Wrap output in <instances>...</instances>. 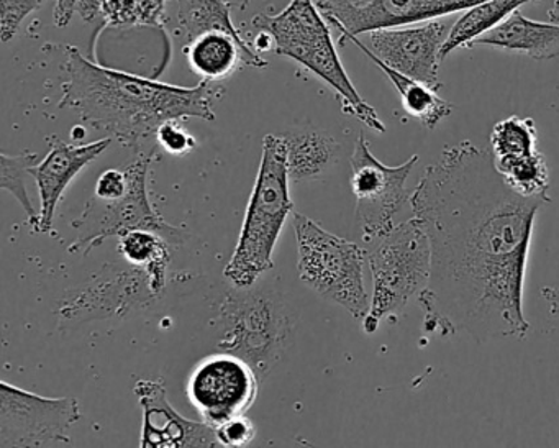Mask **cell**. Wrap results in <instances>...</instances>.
<instances>
[{"instance_id": "1", "label": "cell", "mask_w": 559, "mask_h": 448, "mask_svg": "<svg viewBox=\"0 0 559 448\" xmlns=\"http://www.w3.org/2000/svg\"><path fill=\"white\" fill-rule=\"evenodd\" d=\"M549 202L513 192L489 150L469 140L444 146L408 202L431 247L417 297L424 332L477 343L528 335L523 287L536 215Z\"/></svg>"}, {"instance_id": "2", "label": "cell", "mask_w": 559, "mask_h": 448, "mask_svg": "<svg viewBox=\"0 0 559 448\" xmlns=\"http://www.w3.org/2000/svg\"><path fill=\"white\" fill-rule=\"evenodd\" d=\"M60 109H70L87 126L109 133L123 146L142 152L140 143L173 119L215 120L214 103L224 90L202 80L182 87L103 67L76 47L64 48Z\"/></svg>"}, {"instance_id": "3", "label": "cell", "mask_w": 559, "mask_h": 448, "mask_svg": "<svg viewBox=\"0 0 559 448\" xmlns=\"http://www.w3.org/2000/svg\"><path fill=\"white\" fill-rule=\"evenodd\" d=\"M287 172V145L284 135L263 140L260 169L234 255L224 276L238 290L253 287L273 268V254L286 219L293 212Z\"/></svg>"}, {"instance_id": "4", "label": "cell", "mask_w": 559, "mask_h": 448, "mask_svg": "<svg viewBox=\"0 0 559 448\" xmlns=\"http://www.w3.org/2000/svg\"><path fill=\"white\" fill-rule=\"evenodd\" d=\"M316 0H290L276 15L260 14L253 19L258 32H267L274 40V54L306 67L329 84L342 101L343 113L356 117L368 129L384 133L385 126L374 107L369 106L349 80L332 34Z\"/></svg>"}, {"instance_id": "5", "label": "cell", "mask_w": 559, "mask_h": 448, "mask_svg": "<svg viewBox=\"0 0 559 448\" xmlns=\"http://www.w3.org/2000/svg\"><path fill=\"white\" fill-rule=\"evenodd\" d=\"M368 267L372 274L371 307L361 322L362 330L371 335L384 320L399 319L428 286L431 247L420 219L414 215L378 238L374 248L368 250Z\"/></svg>"}, {"instance_id": "6", "label": "cell", "mask_w": 559, "mask_h": 448, "mask_svg": "<svg viewBox=\"0 0 559 448\" xmlns=\"http://www.w3.org/2000/svg\"><path fill=\"white\" fill-rule=\"evenodd\" d=\"M293 224L300 280L323 299L348 310L355 319H365L371 307L365 287L368 251L348 238L332 234L307 215L296 212Z\"/></svg>"}, {"instance_id": "7", "label": "cell", "mask_w": 559, "mask_h": 448, "mask_svg": "<svg viewBox=\"0 0 559 448\" xmlns=\"http://www.w3.org/2000/svg\"><path fill=\"white\" fill-rule=\"evenodd\" d=\"M221 319L218 350L240 356L264 378L289 343L293 326L286 304L277 294L235 287L222 303Z\"/></svg>"}, {"instance_id": "8", "label": "cell", "mask_w": 559, "mask_h": 448, "mask_svg": "<svg viewBox=\"0 0 559 448\" xmlns=\"http://www.w3.org/2000/svg\"><path fill=\"white\" fill-rule=\"evenodd\" d=\"M156 149L150 152L135 153V160L127 166L129 189L122 198L114 201L91 199L83 214L74 219L73 228L78 232L76 240L71 244L70 254H81L84 257L94 248L103 245L107 238L122 237L135 228L156 232L171 245L185 244L186 235L179 228L166 224L163 215L153 208L148 196V173Z\"/></svg>"}, {"instance_id": "9", "label": "cell", "mask_w": 559, "mask_h": 448, "mask_svg": "<svg viewBox=\"0 0 559 448\" xmlns=\"http://www.w3.org/2000/svg\"><path fill=\"white\" fill-rule=\"evenodd\" d=\"M420 156L399 166L379 162L365 135H359L349 165V185L356 201V222L366 241L378 240L395 227V217L411 202L407 179Z\"/></svg>"}, {"instance_id": "10", "label": "cell", "mask_w": 559, "mask_h": 448, "mask_svg": "<svg viewBox=\"0 0 559 448\" xmlns=\"http://www.w3.org/2000/svg\"><path fill=\"white\" fill-rule=\"evenodd\" d=\"M80 418L76 398H45L8 381L0 385L2 448L71 444V427Z\"/></svg>"}, {"instance_id": "11", "label": "cell", "mask_w": 559, "mask_h": 448, "mask_svg": "<svg viewBox=\"0 0 559 448\" xmlns=\"http://www.w3.org/2000/svg\"><path fill=\"white\" fill-rule=\"evenodd\" d=\"M186 391L202 421L215 428L253 408L260 391V376L240 356L215 353L194 366Z\"/></svg>"}, {"instance_id": "12", "label": "cell", "mask_w": 559, "mask_h": 448, "mask_svg": "<svg viewBox=\"0 0 559 448\" xmlns=\"http://www.w3.org/2000/svg\"><path fill=\"white\" fill-rule=\"evenodd\" d=\"M484 0H316L340 35L371 34L467 11Z\"/></svg>"}, {"instance_id": "13", "label": "cell", "mask_w": 559, "mask_h": 448, "mask_svg": "<svg viewBox=\"0 0 559 448\" xmlns=\"http://www.w3.org/2000/svg\"><path fill=\"white\" fill-rule=\"evenodd\" d=\"M451 27L447 22H421L405 27L382 28L369 34L371 51L405 76L440 91L441 48Z\"/></svg>"}, {"instance_id": "14", "label": "cell", "mask_w": 559, "mask_h": 448, "mask_svg": "<svg viewBox=\"0 0 559 448\" xmlns=\"http://www.w3.org/2000/svg\"><path fill=\"white\" fill-rule=\"evenodd\" d=\"M133 391L143 409L140 447H221L212 425L189 421L173 409L163 379H139Z\"/></svg>"}, {"instance_id": "15", "label": "cell", "mask_w": 559, "mask_h": 448, "mask_svg": "<svg viewBox=\"0 0 559 448\" xmlns=\"http://www.w3.org/2000/svg\"><path fill=\"white\" fill-rule=\"evenodd\" d=\"M112 143V137L91 143L61 142L55 139L50 152L37 165L28 169V175L37 182L40 194V214L34 225L37 234H51L53 231L55 212L63 198L64 191L74 178L91 163L96 162Z\"/></svg>"}, {"instance_id": "16", "label": "cell", "mask_w": 559, "mask_h": 448, "mask_svg": "<svg viewBox=\"0 0 559 448\" xmlns=\"http://www.w3.org/2000/svg\"><path fill=\"white\" fill-rule=\"evenodd\" d=\"M145 299H155L150 291L148 276L145 271L135 268L133 271L112 274L91 283L81 293L70 294L61 303L60 319L84 322V320L103 319L117 314H126L135 304Z\"/></svg>"}, {"instance_id": "17", "label": "cell", "mask_w": 559, "mask_h": 448, "mask_svg": "<svg viewBox=\"0 0 559 448\" xmlns=\"http://www.w3.org/2000/svg\"><path fill=\"white\" fill-rule=\"evenodd\" d=\"M189 67L198 76L211 83L234 76L240 67L264 70L267 61L250 47L247 42L237 40L222 32H207L189 42L185 47Z\"/></svg>"}, {"instance_id": "18", "label": "cell", "mask_w": 559, "mask_h": 448, "mask_svg": "<svg viewBox=\"0 0 559 448\" xmlns=\"http://www.w3.org/2000/svg\"><path fill=\"white\" fill-rule=\"evenodd\" d=\"M474 47L499 48L536 61L555 60L559 57V24L530 21L515 11L502 24L477 38Z\"/></svg>"}, {"instance_id": "19", "label": "cell", "mask_w": 559, "mask_h": 448, "mask_svg": "<svg viewBox=\"0 0 559 448\" xmlns=\"http://www.w3.org/2000/svg\"><path fill=\"white\" fill-rule=\"evenodd\" d=\"M345 42H352L355 47H358L385 74V78L391 81L392 86L397 91L405 113L412 119L418 120L425 129H437L444 119H448L453 114V104L443 99L438 94V90L421 83V81L414 80V78L405 76V74L395 71L394 68L388 67L384 61L379 60L372 54L371 48L361 44L355 35H340V44H345Z\"/></svg>"}, {"instance_id": "20", "label": "cell", "mask_w": 559, "mask_h": 448, "mask_svg": "<svg viewBox=\"0 0 559 448\" xmlns=\"http://www.w3.org/2000/svg\"><path fill=\"white\" fill-rule=\"evenodd\" d=\"M283 135L287 145L290 181H319L335 166L340 145L323 130L302 129Z\"/></svg>"}, {"instance_id": "21", "label": "cell", "mask_w": 559, "mask_h": 448, "mask_svg": "<svg viewBox=\"0 0 559 448\" xmlns=\"http://www.w3.org/2000/svg\"><path fill=\"white\" fill-rule=\"evenodd\" d=\"M538 2H543V0H484L480 4L467 9L451 27L447 42L441 48V60L450 57L454 50H460V48H473L477 38L502 24L522 5L538 4Z\"/></svg>"}, {"instance_id": "22", "label": "cell", "mask_w": 559, "mask_h": 448, "mask_svg": "<svg viewBox=\"0 0 559 448\" xmlns=\"http://www.w3.org/2000/svg\"><path fill=\"white\" fill-rule=\"evenodd\" d=\"M171 244L156 232L135 228L119 238V251L132 267L145 271L153 297L165 291L166 271L171 261Z\"/></svg>"}, {"instance_id": "23", "label": "cell", "mask_w": 559, "mask_h": 448, "mask_svg": "<svg viewBox=\"0 0 559 448\" xmlns=\"http://www.w3.org/2000/svg\"><path fill=\"white\" fill-rule=\"evenodd\" d=\"M179 32L186 45L207 32H222L245 42L231 22L230 11L222 0H178Z\"/></svg>"}, {"instance_id": "24", "label": "cell", "mask_w": 559, "mask_h": 448, "mask_svg": "<svg viewBox=\"0 0 559 448\" xmlns=\"http://www.w3.org/2000/svg\"><path fill=\"white\" fill-rule=\"evenodd\" d=\"M493 165L507 186L516 194L551 201L548 162L539 150L520 158L493 160Z\"/></svg>"}, {"instance_id": "25", "label": "cell", "mask_w": 559, "mask_h": 448, "mask_svg": "<svg viewBox=\"0 0 559 448\" xmlns=\"http://www.w3.org/2000/svg\"><path fill=\"white\" fill-rule=\"evenodd\" d=\"M493 160L520 158L538 152V130L532 117L510 116L492 127L489 137Z\"/></svg>"}, {"instance_id": "26", "label": "cell", "mask_w": 559, "mask_h": 448, "mask_svg": "<svg viewBox=\"0 0 559 448\" xmlns=\"http://www.w3.org/2000/svg\"><path fill=\"white\" fill-rule=\"evenodd\" d=\"M166 21V0H100L106 27H163Z\"/></svg>"}, {"instance_id": "27", "label": "cell", "mask_w": 559, "mask_h": 448, "mask_svg": "<svg viewBox=\"0 0 559 448\" xmlns=\"http://www.w3.org/2000/svg\"><path fill=\"white\" fill-rule=\"evenodd\" d=\"M35 162H37V155L31 152H25L17 156H9L5 153L0 155V172H2L0 188L12 192L14 198H17L24 211L27 212L28 225L31 227L37 224L40 212L35 211L34 204H32L31 198H28L24 178L28 169L35 165Z\"/></svg>"}, {"instance_id": "28", "label": "cell", "mask_w": 559, "mask_h": 448, "mask_svg": "<svg viewBox=\"0 0 559 448\" xmlns=\"http://www.w3.org/2000/svg\"><path fill=\"white\" fill-rule=\"evenodd\" d=\"M45 0H0V38L9 44L17 35L22 22L41 8Z\"/></svg>"}, {"instance_id": "29", "label": "cell", "mask_w": 559, "mask_h": 448, "mask_svg": "<svg viewBox=\"0 0 559 448\" xmlns=\"http://www.w3.org/2000/svg\"><path fill=\"white\" fill-rule=\"evenodd\" d=\"M156 143L173 156H185L198 149V140L185 129L181 119L168 120L156 132Z\"/></svg>"}, {"instance_id": "30", "label": "cell", "mask_w": 559, "mask_h": 448, "mask_svg": "<svg viewBox=\"0 0 559 448\" xmlns=\"http://www.w3.org/2000/svg\"><path fill=\"white\" fill-rule=\"evenodd\" d=\"M215 435L221 447H247L257 437V427L251 418L238 415L215 427Z\"/></svg>"}, {"instance_id": "31", "label": "cell", "mask_w": 559, "mask_h": 448, "mask_svg": "<svg viewBox=\"0 0 559 448\" xmlns=\"http://www.w3.org/2000/svg\"><path fill=\"white\" fill-rule=\"evenodd\" d=\"M129 189V176L126 169H107L97 179L96 191L94 196L103 201H114L122 198Z\"/></svg>"}, {"instance_id": "32", "label": "cell", "mask_w": 559, "mask_h": 448, "mask_svg": "<svg viewBox=\"0 0 559 448\" xmlns=\"http://www.w3.org/2000/svg\"><path fill=\"white\" fill-rule=\"evenodd\" d=\"M80 0H57L55 4V25L60 28L68 27L78 12Z\"/></svg>"}, {"instance_id": "33", "label": "cell", "mask_w": 559, "mask_h": 448, "mask_svg": "<svg viewBox=\"0 0 559 448\" xmlns=\"http://www.w3.org/2000/svg\"><path fill=\"white\" fill-rule=\"evenodd\" d=\"M78 12L83 21L91 22V24L100 21V0H80Z\"/></svg>"}, {"instance_id": "34", "label": "cell", "mask_w": 559, "mask_h": 448, "mask_svg": "<svg viewBox=\"0 0 559 448\" xmlns=\"http://www.w3.org/2000/svg\"><path fill=\"white\" fill-rule=\"evenodd\" d=\"M542 297L548 306L549 314L559 317V287L545 286L542 287Z\"/></svg>"}, {"instance_id": "35", "label": "cell", "mask_w": 559, "mask_h": 448, "mask_svg": "<svg viewBox=\"0 0 559 448\" xmlns=\"http://www.w3.org/2000/svg\"><path fill=\"white\" fill-rule=\"evenodd\" d=\"M222 2H225L230 9H235V11H245L250 5L251 0H222Z\"/></svg>"}, {"instance_id": "36", "label": "cell", "mask_w": 559, "mask_h": 448, "mask_svg": "<svg viewBox=\"0 0 559 448\" xmlns=\"http://www.w3.org/2000/svg\"><path fill=\"white\" fill-rule=\"evenodd\" d=\"M549 22H555V24H559V0H555V4L549 9L548 12Z\"/></svg>"}]
</instances>
